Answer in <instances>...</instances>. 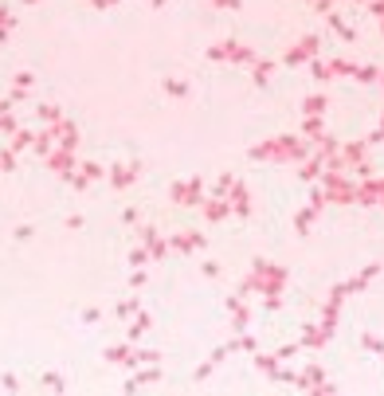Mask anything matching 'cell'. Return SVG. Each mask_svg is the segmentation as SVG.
Here are the masks:
<instances>
[{"label": "cell", "mask_w": 384, "mask_h": 396, "mask_svg": "<svg viewBox=\"0 0 384 396\" xmlns=\"http://www.w3.org/2000/svg\"><path fill=\"white\" fill-rule=\"evenodd\" d=\"M314 51H318V36H306V39L298 44V48H294V51L287 55V63H302V59H310Z\"/></svg>", "instance_id": "7a4b0ae2"}, {"label": "cell", "mask_w": 384, "mask_h": 396, "mask_svg": "<svg viewBox=\"0 0 384 396\" xmlns=\"http://www.w3.org/2000/svg\"><path fill=\"white\" fill-rule=\"evenodd\" d=\"M329 71H334V75H357V67L345 63V59H337V63H329Z\"/></svg>", "instance_id": "5b68a950"}, {"label": "cell", "mask_w": 384, "mask_h": 396, "mask_svg": "<svg viewBox=\"0 0 384 396\" xmlns=\"http://www.w3.org/2000/svg\"><path fill=\"white\" fill-rule=\"evenodd\" d=\"M322 110H325V98H322V95L306 98V118H310V114H322Z\"/></svg>", "instance_id": "277c9868"}, {"label": "cell", "mask_w": 384, "mask_h": 396, "mask_svg": "<svg viewBox=\"0 0 384 396\" xmlns=\"http://www.w3.org/2000/svg\"><path fill=\"white\" fill-rule=\"evenodd\" d=\"M302 153H306V145L298 138H275L267 145H255V157H271V161H290V157H302Z\"/></svg>", "instance_id": "6da1fadb"}, {"label": "cell", "mask_w": 384, "mask_h": 396, "mask_svg": "<svg viewBox=\"0 0 384 396\" xmlns=\"http://www.w3.org/2000/svg\"><path fill=\"white\" fill-rule=\"evenodd\" d=\"M381 24H384V20H381Z\"/></svg>", "instance_id": "4fadbf2b"}, {"label": "cell", "mask_w": 384, "mask_h": 396, "mask_svg": "<svg viewBox=\"0 0 384 396\" xmlns=\"http://www.w3.org/2000/svg\"><path fill=\"white\" fill-rule=\"evenodd\" d=\"M318 173H322V165H318V161H314V165H306V169H302V177H306V180H310V177H318Z\"/></svg>", "instance_id": "9c48e42d"}, {"label": "cell", "mask_w": 384, "mask_h": 396, "mask_svg": "<svg viewBox=\"0 0 384 396\" xmlns=\"http://www.w3.org/2000/svg\"><path fill=\"white\" fill-rule=\"evenodd\" d=\"M267 75H271V63H259V67H255V79H259V83H263Z\"/></svg>", "instance_id": "ba28073f"}, {"label": "cell", "mask_w": 384, "mask_h": 396, "mask_svg": "<svg viewBox=\"0 0 384 396\" xmlns=\"http://www.w3.org/2000/svg\"><path fill=\"white\" fill-rule=\"evenodd\" d=\"M372 12H376V16L384 20V0H376V4H372Z\"/></svg>", "instance_id": "8fae6325"}, {"label": "cell", "mask_w": 384, "mask_h": 396, "mask_svg": "<svg viewBox=\"0 0 384 396\" xmlns=\"http://www.w3.org/2000/svg\"><path fill=\"white\" fill-rule=\"evenodd\" d=\"M357 79H365V83H372V79H381V75H376V67H357Z\"/></svg>", "instance_id": "8992f818"}, {"label": "cell", "mask_w": 384, "mask_h": 396, "mask_svg": "<svg viewBox=\"0 0 384 396\" xmlns=\"http://www.w3.org/2000/svg\"><path fill=\"white\" fill-rule=\"evenodd\" d=\"M224 212H228V208H224V205H208V216H212V220H220V216H224Z\"/></svg>", "instance_id": "30bf717a"}, {"label": "cell", "mask_w": 384, "mask_h": 396, "mask_svg": "<svg viewBox=\"0 0 384 396\" xmlns=\"http://www.w3.org/2000/svg\"><path fill=\"white\" fill-rule=\"evenodd\" d=\"M376 138H384V122H381V133H376Z\"/></svg>", "instance_id": "7c38bea8"}, {"label": "cell", "mask_w": 384, "mask_h": 396, "mask_svg": "<svg viewBox=\"0 0 384 396\" xmlns=\"http://www.w3.org/2000/svg\"><path fill=\"white\" fill-rule=\"evenodd\" d=\"M259 369H267V373H278V361H275V357H259Z\"/></svg>", "instance_id": "52a82bcc"}, {"label": "cell", "mask_w": 384, "mask_h": 396, "mask_svg": "<svg viewBox=\"0 0 384 396\" xmlns=\"http://www.w3.org/2000/svg\"><path fill=\"white\" fill-rule=\"evenodd\" d=\"M306 133H310V138H318V142L325 138V133H322V118H318V114H310V118H306Z\"/></svg>", "instance_id": "3957f363"}]
</instances>
